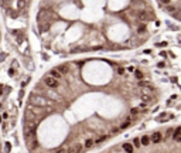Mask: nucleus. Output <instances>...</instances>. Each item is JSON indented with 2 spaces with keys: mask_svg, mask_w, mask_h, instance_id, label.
Here are the masks:
<instances>
[{
  "mask_svg": "<svg viewBox=\"0 0 181 153\" xmlns=\"http://www.w3.org/2000/svg\"><path fill=\"white\" fill-rule=\"evenodd\" d=\"M148 82H146V81H140L139 82V88H142V86H147Z\"/></svg>",
  "mask_w": 181,
  "mask_h": 153,
  "instance_id": "21",
  "label": "nucleus"
},
{
  "mask_svg": "<svg viewBox=\"0 0 181 153\" xmlns=\"http://www.w3.org/2000/svg\"><path fill=\"white\" fill-rule=\"evenodd\" d=\"M173 137H174V140H177V142H180L181 140V128H176V131H174V133H173Z\"/></svg>",
  "mask_w": 181,
  "mask_h": 153,
  "instance_id": "8",
  "label": "nucleus"
},
{
  "mask_svg": "<svg viewBox=\"0 0 181 153\" xmlns=\"http://www.w3.org/2000/svg\"><path fill=\"white\" fill-rule=\"evenodd\" d=\"M123 149H125V152L132 153L133 152V145H130V143H125V145H123Z\"/></svg>",
  "mask_w": 181,
  "mask_h": 153,
  "instance_id": "12",
  "label": "nucleus"
},
{
  "mask_svg": "<svg viewBox=\"0 0 181 153\" xmlns=\"http://www.w3.org/2000/svg\"><path fill=\"white\" fill-rule=\"evenodd\" d=\"M137 114H139V109H137V108H133L132 111H130V115H132V116L137 115Z\"/></svg>",
  "mask_w": 181,
  "mask_h": 153,
  "instance_id": "20",
  "label": "nucleus"
},
{
  "mask_svg": "<svg viewBox=\"0 0 181 153\" xmlns=\"http://www.w3.org/2000/svg\"><path fill=\"white\" fill-rule=\"evenodd\" d=\"M148 143H150V137H148L147 135H144V136H142V137H140V145L147 146Z\"/></svg>",
  "mask_w": 181,
  "mask_h": 153,
  "instance_id": "11",
  "label": "nucleus"
},
{
  "mask_svg": "<svg viewBox=\"0 0 181 153\" xmlns=\"http://www.w3.org/2000/svg\"><path fill=\"white\" fill-rule=\"evenodd\" d=\"M94 140L92 139H86V142H85V148H91V146H94Z\"/></svg>",
  "mask_w": 181,
  "mask_h": 153,
  "instance_id": "16",
  "label": "nucleus"
},
{
  "mask_svg": "<svg viewBox=\"0 0 181 153\" xmlns=\"http://www.w3.org/2000/svg\"><path fill=\"white\" fill-rule=\"evenodd\" d=\"M165 10H167L168 13H173V14H174V13H176V10H177V7H176V6H173V4H168V6L165 7Z\"/></svg>",
  "mask_w": 181,
  "mask_h": 153,
  "instance_id": "13",
  "label": "nucleus"
},
{
  "mask_svg": "<svg viewBox=\"0 0 181 153\" xmlns=\"http://www.w3.org/2000/svg\"><path fill=\"white\" fill-rule=\"evenodd\" d=\"M30 103L34 105V106H45V105H49V101L44 97H38V95H31L30 98Z\"/></svg>",
  "mask_w": 181,
  "mask_h": 153,
  "instance_id": "1",
  "label": "nucleus"
},
{
  "mask_svg": "<svg viewBox=\"0 0 181 153\" xmlns=\"http://www.w3.org/2000/svg\"><path fill=\"white\" fill-rule=\"evenodd\" d=\"M136 17H137L140 21H147V20H148L147 12H144V10H139V12L136 13Z\"/></svg>",
  "mask_w": 181,
  "mask_h": 153,
  "instance_id": "3",
  "label": "nucleus"
},
{
  "mask_svg": "<svg viewBox=\"0 0 181 153\" xmlns=\"http://www.w3.org/2000/svg\"><path fill=\"white\" fill-rule=\"evenodd\" d=\"M55 153H66L65 149H58V150H55Z\"/></svg>",
  "mask_w": 181,
  "mask_h": 153,
  "instance_id": "25",
  "label": "nucleus"
},
{
  "mask_svg": "<svg viewBox=\"0 0 181 153\" xmlns=\"http://www.w3.org/2000/svg\"><path fill=\"white\" fill-rule=\"evenodd\" d=\"M160 3H163V4H170V0H159Z\"/></svg>",
  "mask_w": 181,
  "mask_h": 153,
  "instance_id": "24",
  "label": "nucleus"
},
{
  "mask_svg": "<svg viewBox=\"0 0 181 153\" xmlns=\"http://www.w3.org/2000/svg\"><path fill=\"white\" fill-rule=\"evenodd\" d=\"M133 116L132 115H130V116H129V118L126 119V120H125V122H123V123H122V129H126V128H129V126H130V125H132V120H133Z\"/></svg>",
  "mask_w": 181,
  "mask_h": 153,
  "instance_id": "9",
  "label": "nucleus"
},
{
  "mask_svg": "<svg viewBox=\"0 0 181 153\" xmlns=\"http://www.w3.org/2000/svg\"><path fill=\"white\" fill-rule=\"evenodd\" d=\"M105 139H106V136H100V137H99L98 140H96V143H100V142H103Z\"/></svg>",
  "mask_w": 181,
  "mask_h": 153,
  "instance_id": "23",
  "label": "nucleus"
},
{
  "mask_svg": "<svg viewBox=\"0 0 181 153\" xmlns=\"http://www.w3.org/2000/svg\"><path fill=\"white\" fill-rule=\"evenodd\" d=\"M161 139H163V135L160 133V132H154L153 135H151V142L153 143H159V142H161Z\"/></svg>",
  "mask_w": 181,
  "mask_h": 153,
  "instance_id": "5",
  "label": "nucleus"
},
{
  "mask_svg": "<svg viewBox=\"0 0 181 153\" xmlns=\"http://www.w3.org/2000/svg\"><path fill=\"white\" fill-rule=\"evenodd\" d=\"M153 95H148V94H144V95H142V101L143 103H151L153 102Z\"/></svg>",
  "mask_w": 181,
  "mask_h": 153,
  "instance_id": "7",
  "label": "nucleus"
},
{
  "mask_svg": "<svg viewBox=\"0 0 181 153\" xmlns=\"http://www.w3.org/2000/svg\"><path fill=\"white\" fill-rule=\"evenodd\" d=\"M83 149L82 145H74V146H71L68 150H66V153H81Z\"/></svg>",
  "mask_w": 181,
  "mask_h": 153,
  "instance_id": "4",
  "label": "nucleus"
},
{
  "mask_svg": "<svg viewBox=\"0 0 181 153\" xmlns=\"http://www.w3.org/2000/svg\"><path fill=\"white\" fill-rule=\"evenodd\" d=\"M133 145H134L136 148H139V146H142V145H140V139H137V137H136V139L133 140Z\"/></svg>",
  "mask_w": 181,
  "mask_h": 153,
  "instance_id": "19",
  "label": "nucleus"
},
{
  "mask_svg": "<svg viewBox=\"0 0 181 153\" xmlns=\"http://www.w3.org/2000/svg\"><path fill=\"white\" fill-rule=\"evenodd\" d=\"M139 34H143V33H146V26L144 24H140L139 26V31H137Z\"/></svg>",
  "mask_w": 181,
  "mask_h": 153,
  "instance_id": "17",
  "label": "nucleus"
},
{
  "mask_svg": "<svg viewBox=\"0 0 181 153\" xmlns=\"http://www.w3.org/2000/svg\"><path fill=\"white\" fill-rule=\"evenodd\" d=\"M58 71H60L61 74H65V72L69 71V67H68V65H60V67H58Z\"/></svg>",
  "mask_w": 181,
  "mask_h": 153,
  "instance_id": "14",
  "label": "nucleus"
},
{
  "mask_svg": "<svg viewBox=\"0 0 181 153\" xmlns=\"http://www.w3.org/2000/svg\"><path fill=\"white\" fill-rule=\"evenodd\" d=\"M134 77H136L139 81H142V80H143V72L139 71V69H136V71H134Z\"/></svg>",
  "mask_w": 181,
  "mask_h": 153,
  "instance_id": "15",
  "label": "nucleus"
},
{
  "mask_svg": "<svg viewBox=\"0 0 181 153\" xmlns=\"http://www.w3.org/2000/svg\"><path fill=\"white\" fill-rule=\"evenodd\" d=\"M140 92H142V95H144V94H148V95H151V94L154 92V88H153L151 85H147V86L142 88V89H140Z\"/></svg>",
  "mask_w": 181,
  "mask_h": 153,
  "instance_id": "6",
  "label": "nucleus"
},
{
  "mask_svg": "<svg viewBox=\"0 0 181 153\" xmlns=\"http://www.w3.org/2000/svg\"><path fill=\"white\" fill-rule=\"evenodd\" d=\"M44 82H45V85H47L48 88H57V86H58V80L52 78L51 75H48V77L44 78Z\"/></svg>",
  "mask_w": 181,
  "mask_h": 153,
  "instance_id": "2",
  "label": "nucleus"
},
{
  "mask_svg": "<svg viewBox=\"0 0 181 153\" xmlns=\"http://www.w3.org/2000/svg\"><path fill=\"white\" fill-rule=\"evenodd\" d=\"M26 7V0H18V9H24Z\"/></svg>",
  "mask_w": 181,
  "mask_h": 153,
  "instance_id": "18",
  "label": "nucleus"
},
{
  "mask_svg": "<svg viewBox=\"0 0 181 153\" xmlns=\"http://www.w3.org/2000/svg\"><path fill=\"white\" fill-rule=\"evenodd\" d=\"M51 77H52V78H55V80H58V78H61V77H62V74H61L57 68H54V69H51Z\"/></svg>",
  "mask_w": 181,
  "mask_h": 153,
  "instance_id": "10",
  "label": "nucleus"
},
{
  "mask_svg": "<svg viewBox=\"0 0 181 153\" xmlns=\"http://www.w3.org/2000/svg\"><path fill=\"white\" fill-rule=\"evenodd\" d=\"M156 46H157V47H165V46H167V43H164V41H163V43H157Z\"/></svg>",
  "mask_w": 181,
  "mask_h": 153,
  "instance_id": "22",
  "label": "nucleus"
}]
</instances>
